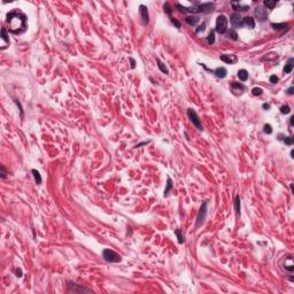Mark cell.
<instances>
[{"label": "cell", "instance_id": "cell-32", "mask_svg": "<svg viewBox=\"0 0 294 294\" xmlns=\"http://www.w3.org/2000/svg\"><path fill=\"white\" fill-rule=\"evenodd\" d=\"M262 92H263V90H262L261 88H254V89L252 90L253 96H261V94H262Z\"/></svg>", "mask_w": 294, "mask_h": 294}, {"label": "cell", "instance_id": "cell-3", "mask_svg": "<svg viewBox=\"0 0 294 294\" xmlns=\"http://www.w3.org/2000/svg\"><path fill=\"white\" fill-rule=\"evenodd\" d=\"M218 33L224 35L227 31V18L225 15H218L216 20V29Z\"/></svg>", "mask_w": 294, "mask_h": 294}, {"label": "cell", "instance_id": "cell-37", "mask_svg": "<svg viewBox=\"0 0 294 294\" xmlns=\"http://www.w3.org/2000/svg\"><path fill=\"white\" fill-rule=\"evenodd\" d=\"M15 274H16V276H17V277H22V270H21V269H18V268H17V269L15 270Z\"/></svg>", "mask_w": 294, "mask_h": 294}, {"label": "cell", "instance_id": "cell-13", "mask_svg": "<svg viewBox=\"0 0 294 294\" xmlns=\"http://www.w3.org/2000/svg\"><path fill=\"white\" fill-rule=\"evenodd\" d=\"M245 86L241 84V83H238V82H232L231 83V90L233 92L236 91H239V93H242V91H245Z\"/></svg>", "mask_w": 294, "mask_h": 294}, {"label": "cell", "instance_id": "cell-11", "mask_svg": "<svg viewBox=\"0 0 294 294\" xmlns=\"http://www.w3.org/2000/svg\"><path fill=\"white\" fill-rule=\"evenodd\" d=\"M1 40H2V44H1V48H6L7 45H9V38H8V35H7V30L6 28H2L1 29Z\"/></svg>", "mask_w": 294, "mask_h": 294}, {"label": "cell", "instance_id": "cell-2", "mask_svg": "<svg viewBox=\"0 0 294 294\" xmlns=\"http://www.w3.org/2000/svg\"><path fill=\"white\" fill-rule=\"evenodd\" d=\"M102 257L106 262H109V263H118L122 261V257L118 253H116L115 251L108 249V248L102 251Z\"/></svg>", "mask_w": 294, "mask_h": 294}, {"label": "cell", "instance_id": "cell-21", "mask_svg": "<svg viewBox=\"0 0 294 294\" xmlns=\"http://www.w3.org/2000/svg\"><path fill=\"white\" fill-rule=\"evenodd\" d=\"M225 35H226L227 38H230V39H232V40H237V39H238V35H237V32H236L233 29H227V31L225 32Z\"/></svg>", "mask_w": 294, "mask_h": 294}, {"label": "cell", "instance_id": "cell-28", "mask_svg": "<svg viewBox=\"0 0 294 294\" xmlns=\"http://www.w3.org/2000/svg\"><path fill=\"white\" fill-rule=\"evenodd\" d=\"M163 8H164V12L171 17V13H172V8H171V6H170V3L169 2H166L164 3V6H163Z\"/></svg>", "mask_w": 294, "mask_h": 294}, {"label": "cell", "instance_id": "cell-29", "mask_svg": "<svg viewBox=\"0 0 294 294\" xmlns=\"http://www.w3.org/2000/svg\"><path fill=\"white\" fill-rule=\"evenodd\" d=\"M175 233H176V236H177V238H178V242H179V244H183V242H184V237L182 236L181 230H179V229L175 230Z\"/></svg>", "mask_w": 294, "mask_h": 294}, {"label": "cell", "instance_id": "cell-33", "mask_svg": "<svg viewBox=\"0 0 294 294\" xmlns=\"http://www.w3.org/2000/svg\"><path fill=\"white\" fill-rule=\"evenodd\" d=\"M204 30H206V23L203 22V23H202V24H201V25H200V26H199V28H198V29L196 30V33H200L201 31L203 32Z\"/></svg>", "mask_w": 294, "mask_h": 294}, {"label": "cell", "instance_id": "cell-5", "mask_svg": "<svg viewBox=\"0 0 294 294\" xmlns=\"http://www.w3.org/2000/svg\"><path fill=\"white\" fill-rule=\"evenodd\" d=\"M68 290L74 293H91L92 292V290L84 287L83 285H78L74 282H68Z\"/></svg>", "mask_w": 294, "mask_h": 294}, {"label": "cell", "instance_id": "cell-27", "mask_svg": "<svg viewBox=\"0 0 294 294\" xmlns=\"http://www.w3.org/2000/svg\"><path fill=\"white\" fill-rule=\"evenodd\" d=\"M234 206H236V211L238 215H240V196H237L234 199Z\"/></svg>", "mask_w": 294, "mask_h": 294}, {"label": "cell", "instance_id": "cell-9", "mask_svg": "<svg viewBox=\"0 0 294 294\" xmlns=\"http://www.w3.org/2000/svg\"><path fill=\"white\" fill-rule=\"evenodd\" d=\"M139 13L141 15L144 24H148V22H149V14H148V9H147V7L145 5H140L139 6Z\"/></svg>", "mask_w": 294, "mask_h": 294}, {"label": "cell", "instance_id": "cell-1", "mask_svg": "<svg viewBox=\"0 0 294 294\" xmlns=\"http://www.w3.org/2000/svg\"><path fill=\"white\" fill-rule=\"evenodd\" d=\"M7 24L9 31L14 35H21L26 30V16L18 9H14L7 14Z\"/></svg>", "mask_w": 294, "mask_h": 294}, {"label": "cell", "instance_id": "cell-8", "mask_svg": "<svg viewBox=\"0 0 294 294\" xmlns=\"http://www.w3.org/2000/svg\"><path fill=\"white\" fill-rule=\"evenodd\" d=\"M230 21L234 28H241L244 25V17L239 13H233L230 16Z\"/></svg>", "mask_w": 294, "mask_h": 294}, {"label": "cell", "instance_id": "cell-7", "mask_svg": "<svg viewBox=\"0 0 294 294\" xmlns=\"http://www.w3.org/2000/svg\"><path fill=\"white\" fill-rule=\"evenodd\" d=\"M254 15L260 22H264L268 18V10L264 6H257L254 10Z\"/></svg>", "mask_w": 294, "mask_h": 294}, {"label": "cell", "instance_id": "cell-40", "mask_svg": "<svg viewBox=\"0 0 294 294\" xmlns=\"http://www.w3.org/2000/svg\"><path fill=\"white\" fill-rule=\"evenodd\" d=\"M262 107H263L264 109H269V108H270V105H269V103H263Z\"/></svg>", "mask_w": 294, "mask_h": 294}, {"label": "cell", "instance_id": "cell-34", "mask_svg": "<svg viewBox=\"0 0 294 294\" xmlns=\"http://www.w3.org/2000/svg\"><path fill=\"white\" fill-rule=\"evenodd\" d=\"M278 81H279V78H278L276 75H272V76L270 77V83H272V84H276V83H278Z\"/></svg>", "mask_w": 294, "mask_h": 294}, {"label": "cell", "instance_id": "cell-41", "mask_svg": "<svg viewBox=\"0 0 294 294\" xmlns=\"http://www.w3.org/2000/svg\"><path fill=\"white\" fill-rule=\"evenodd\" d=\"M290 124H291V126H293V125H294V117H293V116L290 118Z\"/></svg>", "mask_w": 294, "mask_h": 294}, {"label": "cell", "instance_id": "cell-26", "mask_svg": "<svg viewBox=\"0 0 294 294\" xmlns=\"http://www.w3.org/2000/svg\"><path fill=\"white\" fill-rule=\"evenodd\" d=\"M207 43H208L209 45H213V44L215 43V31H214V30H211V31L209 32V35H208V37H207Z\"/></svg>", "mask_w": 294, "mask_h": 294}, {"label": "cell", "instance_id": "cell-16", "mask_svg": "<svg viewBox=\"0 0 294 294\" xmlns=\"http://www.w3.org/2000/svg\"><path fill=\"white\" fill-rule=\"evenodd\" d=\"M293 67H294V59L293 58H290L289 61H287V63H286L285 67H284V73H285V74H291L292 70H293Z\"/></svg>", "mask_w": 294, "mask_h": 294}, {"label": "cell", "instance_id": "cell-20", "mask_svg": "<svg viewBox=\"0 0 294 294\" xmlns=\"http://www.w3.org/2000/svg\"><path fill=\"white\" fill-rule=\"evenodd\" d=\"M238 77H239V79L241 82H246L248 79V71L245 70V69H240L238 71Z\"/></svg>", "mask_w": 294, "mask_h": 294}, {"label": "cell", "instance_id": "cell-6", "mask_svg": "<svg viewBox=\"0 0 294 294\" xmlns=\"http://www.w3.org/2000/svg\"><path fill=\"white\" fill-rule=\"evenodd\" d=\"M187 116H189V118L191 120V122L193 123V125L196 126V129L199 131H202V124H201V121H200L198 114L196 113V110H193L192 108L187 109Z\"/></svg>", "mask_w": 294, "mask_h": 294}, {"label": "cell", "instance_id": "cell-38", "mask_svg": "<svg viewBox=\"0 0 294 294\" xmlns=\"http://www.w3.org/2000/svg\"><path fill=\"white\" fill-rule=\"evenodd\" d=\"M130 62H131V68L134 69V68H136V61H134L132 58H130Z\"/></svg>", "mask_w": 294, "mask_h": 294}, {"label": "cell", "instance_id": "cell-42", "mask_svg": "<svg viewBox=\"0 0 294 294\" xmlns=\"http://www.w3.org/2000/svg\"><path fill=\"white\" fill-rule=\"evenodd\" d=\"M147 143H148V141H144V143H140V144H138L136 147H140V146H143V145H146Z\"/></svg>", "mask_w": 294, "mask_h": 294}, {"label": "cell", "instance_id": "cell-36", "mask_svg": "<svg viewBox=\"0 0 294 294\" xmlns=\"http://www.w3.org/2000/svg\"><path fill=\"white\" fill-rule=\"evenodd\" d=\"M0 169H1V178H6V176H7V172H6L5 168H3V166H1V167H0Z\"/></svg>", "mask_w": 294, "mask_h": 294}, {"label": "cell", "instance_id": "cell-15", "mask_svg": "<svg viewBox=\"0 0 294 294\" xmlns=\"http://www.w3.org/2000/svg\"><path fill=\"white\" fill-rule=\"evenodd\" d=\"M231 6H232V8H233L236 12H245V10L248 9L247 6H242V5L239 3L238 1H232V2H231Z\"/></svg>", "mask_w": 294, "mask_h": 294}, {"label": "cell", "instance_id": "cell-22", "mask_svg": "<svg viewBox=\"0 0 294 294\" xmlns=\"http://www.w3.org/2000/svg\"><path fill=\"white\" fill-rule=\"evenodd\" d=\"M156 62H158V67H159V69L163 73V74H166V75H168L169 74V70H168V68L166 67V65L160 60V59H156Z\"/></svg>", "mask_w": 294, "mask_h": 294}, {"label": "cell", "instance_id": "cell-12", "mask_svg": "<svg viewBox=\"0 0 294 294\" xmlns=\"http://www.w3.org/2000/svg\"><path fill=\"white\" fill-rule=\"evenodd\" d=\"M213 73H214L215 76L218 77V78H225L226 75H227V70H226L224 67H218V68H216Z\"/></svg>", "mask_w": 294, "mask_h": 294}, {"label": "cell", "instance_id": "cell-24", "mask_svg": "<svg viewBox=\"0 0 294 294\" xmlns=\"http://www.w3.org/2000/svg\"><path fill=\"white\" fill-rule=\"evenodd\" d=\"M276 5H277V1H270V0H264V1H263V6L267 7V8H269V9L275 8Z\"/></svg>", "mask_w": 294, "mask_h": 294}, {"label": "cell", "instance_id": "cell-39", "mask_svg": "<svg viewBox=\"0 0 294 294\" xmlns=\"http://www.w3.org/2000/svg\"><path fill=\"white\" fill-rule=\"evenodd\" d=\"M293 91H294V86H293V85H292V86H291V88H290V89H289V90H287V93H289V94H291V96H292V94H293V93H294Z\"/></svg>", "mask_w": 294, "mask_h": 294}, {"label": "cell", "instance_id": "cell-35", "mask_svg": "<svg viewBox=\"0 0 294 294\" xmlns=\"http://www.w3.org/2000/svg\"><path fill=\"white\" fill-rule=\"evenodd\" d=\"M170 20H171V22H172V23H174V24H175V25H176L178 29L181 28V23H179V22H178L176 18H174V17H170Z\"/></svg>", "mask_w": 294, "mask_h": 294}, {"label": "cell", "instance_id": "cell-10", "mask_svg": "<svg viewBox=\"0 0 294 294\" xmlns=\"http://www.w3.org/2000/svg\"><path fill=\"white\" fill-rule=\"evenodd\" d=\"M219 59L227 65H233V63H237L238 61V58L234 54H223L219 56Z\"/></svg>", "mask_w": 294, "mask_h": 294}, {"label": "cell", "instance_id": "cell-4", "mask_svg": "<svg viewBox=\"0 0 294 294\" xmlns=\"http://www.w3.org/2000/svg\"><path fill=\"white\" fill-rule=\"evenodd\" d=\"M207 206H208V201H203L201 207H200V210L198 213V217H196V226L199 227L202 225V223L204 222L206 219V215H207Z\"/></svg>", "mask_w": 294, "mask_h": 294}, {"label": "cell", "instance_id": "cell-17", "mask_svg": "<svg viewBox=\"0 0 294 294\" xmlns=\"http://www.w3.org/2000/svg\"><path fill=\"white\" fill-rule=\"evenodd\" d=\"M244 25H246L248 29H254V28H255V21H254V18L251 17V16L244 17Z\"/></svg>", "mask_w": 294, "mask_h": 294}, {"label": "cell", "instance_id": "cell-43", "mask_svg": "<svg viewBox=\"0 0 294 294\" xmlns=\"http://www.w3.org/2000/svg\"><path fill=\"white\" fill-rule=\"evenodd\" d=\"M293 155H294V151L292 149V151H291V158H294Z\"/></svg>", "mask_w": 294, "mask_h": 294}, {"label": "cell", "instance_id": "cell-30", "mask_svg": "<svg viewBox=\"0 0 294 294\" xmlns=\"http://www.w3.org/2000/svg\"><path fill=\"white\" fill-rule=\"evenodd\" d=\"M280 111H282V114H290V111H291V108H290V106L289 105H285V106H282L280 107Z\"/></svg>", "mask_w": 294, "mask_h": 294}, {"label": "cell", "instance_id": "cell-31", "mask_svg": "<svg viewBox=\"0 0 294 294\" xmlns=\"http://www.w3.org/2000/svg\"><path fill=\"white\" fill-rule=\"evenodd\" d=\"M263 131H264L267 134H271V133H272V128H271V125H270V124H264Z\"/></svg>", "mask_w": 294, "mask_h": 294}, {"label": "cell", "instance_id": "cell-18", "mask_svg": "<svg viewBox=\"0 0 294 294\" xmlns=\"http://www.w3.org/2000/svg\"><path fill=\"white\" fill-rule=\"evenodd\" d=\"M271 26L274 28V30H287L289 29V24L287 23H271Z\"/></svg>", "mask_w": 294, "mask_h": 294}, {"label": "cell", "instance_id": "cell-19", "mask_svg": "<svg viewBox=\"0 0 294 294\" xmlns=\"http://www.w3.org/2000/svg\"><path fill=\"white\" fill-rule=\"evenodd\" d=\"M278 140H280V141H283V143H285L286 145H292L293 144V138L292 137H285L284 134H278Z\"/></svg>", "mask_w": 294, "mask_h": 294}, {"label": "cell", "instance_id": "cell-14", "mask_svg": "<svg viewBox=\"0 0 294 294\" xmlns=\"http://www.w3.org/2000/svg\"><path fill=\"white\" fill-rule=\"evenodd\" d=\"M185 21H186V23H187V24H190V25L194 26V25H196V24L199 23L200 17H199V16H196V15H190V16H187V17L185 18Z\"/></svg>", "mask_w": 294, "mask_h": 294}, {"label": "cell", "instance_id": "cell-25", "mask_svg": "<svg viewBox=\"0 0 294 294\" xmlns=\"http://www.w3.org/2000/svg\"><path fill=\"white\" fill-rule=\"evenodd\" d=\"M32 174H33V177H35L36 183H37L38 185H40V184H41V176H40L39 171H37L36 169H32Z\"/></svg>", "mask_w": 294, "mask_h": 294}, {"label": "cell", "instance_id": "cell-23", "mask_svg": "<svg viewBox=\"0 0 294 294\" xmlns=\"http://www.w3.org/2000/svg\"><path fill=\"white\" fill-rule=\"evenodd\" d=\"M167 182H168V183H167V187H166V190H164V196H169L170 191L172 190V181H171V178L168 177V181H167Z\"/></svg>", "mask_w": 294, "mask_h": 294}]
</instances>
